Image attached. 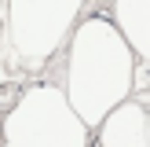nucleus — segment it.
Listing matches in <instances>:
<instances>
[{
	"label": "nucleus",
	"mask_w": 150,
	"mask_h": 147,
	"mask_svg": "<svg viewBox=\"0 0 150 147\" xmlns=\"http://www.w3.org/2000/svg\"><path fill=\"white\" fill-rule=\"evenodd\" d=\"M136 55L117 33V26L103 15H88L70 37L66 51V99L88 132L103 125L110 110L132 99Z\"/></svg>",
	"instance_id": "1"
},
{
	"label": "nucleus",
	"mask_w": 150,
	"mask_h": 147,
	"mask_svg": "<svg viewBox=\"0 0 150 147\" xmlns=\"http://www.w3.org/2000/svg\"><path fill=\"white\" fill-rule=\"evenodd\" d=\"M81 7L84 4H70V0L4 4V11H0V63L11 70H26V74L44 70V63H51L55 51L77 29Z\"/></svg>",
	"instance_id": "2"
},
{
	"label": "nucleus",
	"mask_w": 150,
	"mask_h": 147,
	"mask_svg": "<svg viewBox=\"0 0 150 147\" xmlns=\"http://www.w3.org/2000/svg\"><path fill=\"white\" fill-rule=\"evenodd\" d=\"M92 132L59 85H33L0 121V147H88Z\"/></svg>",
	"instance_id": "3"
},
{
	"label": "nucleus",
	"mask_w": 150,
	"mask_h": 147,
	"mask_svg": "<svg viewBox=\"0 0 150 147\" xmlns=\"http://www.w3.org/2000/svg\"><path fill=\"white\" fill-rule=\"evenodd\" d=\"M99 147H150L146 143V107L136 99H125L117 110L103 118L95 129Z\"/></svg>",
	"instance_id": "4"
},
{
	"label": "nucleus",
	"mask_w": 150,
	"mask_h": 147,
	"mask_svg": "<svg viewBox=\"0 0 150 147\" xmlns=\"http://www.w3.org/2000/svg\"><path fill=\"white\" fill-rule=\"evenodd\" d=\"M110 22L117 26V33L125 37V44L132 48V55L139 59V66L150 70V4L136 0V4H110Z\"/></svg>",
	"instance_id": "5"
},
{
	"label": "nucleus",
	"mask_w": 150,
	"mask_h": 147,
	"mask_svg": "<svg viewBox=\"0 0 150 147\" xmlns=\"http://www.w3.org/2000/svg\"><path fill=\"white\" fill-rule=\"evenodd\" d=\"M146 143H150V114H146Z\"/></svg>",
	"instance_id": "6"
},
{
	"label": "nucleus",
	"mask_w": 150,
	"mask_h": 147,
	"mask_svg": "<svg viewBox=\"0 0 150 147\" xmlns=\"http://www.w3.org/2000/svg\"><path fill=\"white\" fill-rule=\"evenodd\" d=\"M0 11H4V4H0Z\"/></svg>",
	"instance_id": "7"
}]
</instances>
